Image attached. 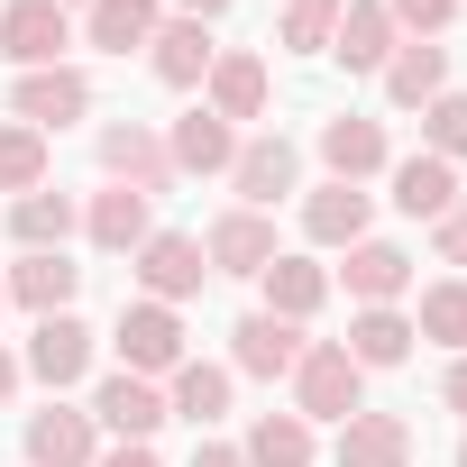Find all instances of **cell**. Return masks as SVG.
<instances>
[{
  "label": "cell",
  "mask_w": 467,
  "mask_h": 467,
  "mask_svg": "<svg viewBox=\"0 0 467 467\" xmlns=\"http://www.w3.org/2000/svg\"><path fill=\"white\" fill-rule=\"evenodd\" d=\"M257 285H266V312H275V321H294V330L330 303V266H312V257H275Z\"/></svg>",
  "instance_id": "83f0119b"
},
{
  "label": "cell",
  "mask_w": 467,
  "mask_h": 467,
  "mask_svg": "<svg viewBox=\"0 0 467 467\" xmlns=\"http://www.w3.org/2000/svg\"><path fill=\"white\" fill-rule=\"evenodd\" d=\"M56 10H74V0H56ZM83 10H92V0H83Z\"/></svg>",
  "instance_id": "b9f144b4"
},
{
  "label": "cell",
  "mask_w": 467,
  "mask_h": 467,
  "mask_svg": "<svg viewBox=\"0 0 467 467\" xmlns=\"http://www.w3.org/2000/svg\"><path fill=\"white\" fill-rule=\"evenodd\" d=\"M431 248H440V266H467V192L431 220Z\"/></svg>",
  "instance_id": "d590c367"
},
{
  "label": "cell",
  "mask_w": 467,
  "mask_h": 467,
  "mask_svg": "<svg viewBox=\"0 0 467 467\" xmlns=\"http://www.w3.org/2000/svg\"><path fill=\"white\" fill-rule=\"evenodd\" d=\"M92 147H101V174H110V183H129V192H147V202L174 183V156H165V138H156L147 119H110Z\"/></svg>",
  "instance_id": "8992f818"
},
{
  "label": "cell",
  "mask_w": 467,
  "mask_h": 467,
  "mask_svg": "<svg viewBox=\"0 0 467 467\" xmlns=\"http://www.w3.org/2000/svg\"><path fill=\"white\" fill-rule=\"evenodd\" d=\"M358 367H403L412 358V312H394V303H376V312H348V339H339Z\"/></svg>",
  "instance_id": "f1b7e54d"
},
{
  "label": "cell",
  "mask_w": 467,
  "mask_h": 467,
  "mask_svg": "<svg viewBox=\"0 0 467 467\" xmlns=\"http://www.w3.org/2000/svg\"><path fill=\"white\" fill-rule=\"evenodd\" d=\"M37 183H47V138H37L28 119H10V129H0V192L19 202V192H37Z\"/></svg>",
  "instance_id": "1f68e13d"
},
{
  "label": "cell",
  "mask_w": 467,
  "mask_h": 467,
  "mask_svg": "<svg viewBox=\"0 0 467 467\" xmlns=\"http://www.w3.org/2000/svg\"><path fill=\"white\" fill-rule=\"evenodd\" d=\"M412 339H431V348L467 358V275H449V285H431V294L412 303Z\"/></svg>",
  "instance_id": "4dcf8cb0"
},
{
  "label": "cell",
  "mask_w": 467,
  "mask_h": 467,
  "mask_svg": "<svg viewBox=\"0 0 467 467\" xmlns=\"http://www.w3.org/2000/svg\"><path fill=\"white\" fill-rule=\"evenodd\" d=\"M74 229H83V202L56 192V183H37V192L10 202V239H19V257H28V248H65Z\"/></svg>",
  "instance_id": "603a6c76"
},
{
  "label": "cell",
  "mask_w": 467,
  "mask_h": 467,
  "mask_svg": "<svg viewBox=\"0 0 467 467\" xmlns=\"http://www.w3.org/2000/svg\"><path fill=\"white\" fill-rule=\"evenodd\" d=\"M110 348H119V376H147V385H156V376H174V367L192 358V348H183V312H174V303H147V294H138V303H119Z\"/></svg>",
  "instance_id": "7a4b0ae2"
},
{
  "label": "cell",
  "mask_w": 467,
  "mask_h": 467,
  "mask_svg": "<svg viewBox=\"0 0 467 467\" xmlns=\"http://www.w3.org/2000/svg\"><path fill=\"white\" fill-rule=\"evenodd\" d=\"M229 192H239V211H275L285 192H303V147H294L285 129H266V138H239Z\"/></svg>",
  "instance_id": "277c9868"
},
{
  "label": "cell",
  "mask_w": 467,
  "mask_h": 467,
  "mask_svg": "<svg viewBox=\"0 0 467 467\" xmlns=\"http://www.w3.org/2000/svg\"><path fill=\"white\" fill-rule=\"evenodd\" d=\"M294 412H303V421H348V412H367V367H358L339 339H303V358H294Z\"/></svg>",
  "instance_id": "6da1fadb"
},
{
  "label": "cell",
  "mask_w": 467,
  "mask_h": 467,
  "mask_svg": "<svg viewBox=\"0 0 467 467\" xmlns=\"http://www.w3.org/2000/svg\"><path fill=\"white\" fill-rule=\"evenodd\" d=\"M229 385H239L229 367H211V358H183V367L165 376V412H174V421H192V431H211V421L229 412Z\"/></svg>",
  "instance_id": "d4e9b609"
},
{
  "label": "cell",
  "mask_w": 467,
  "mask_h": 467,
  "mask_svg": "<svg viewBox=\"0 0 467 467\" xmlns=\"http://www.w3.org/2000/svg\"><path fill=\"white\" fill-rule=\"evenodd\" d=\"M110 440H156L174 412H165V385H147V376H101L92 385V403H83Z\"/></svg>",
  "instance_id": "7c38bea8"
},
{
  "label": "cell",
  "mask_w": 467,
  "mask_h": 467,
  "mask_svg": "<svg viewBox=\"0 0 467 467\" xmlns=\"http://www.w3.org/2000/svg\"><path fill=\"white\" fill-rule=\"evenodd\" d=\"M202 110L211 119H266V56L257 47H220L211 56V74H202Z\"/></svg>",
  "instance_id": "30bf717a"
},
{
  "label": "cell",
  "mask_w": 467,
  "mask_h": 467,
  "mask_svg": "<svg viewBox=\"0 0 467 467\" xmlns=\"http://www.w3.org/2000/svg\"><path fill=\"white\" fill-rule=\"evenodd\" d=\"M19 449H28V467H92L101 458V421L83 412V403H47V412H28V431H19Z\"/></svg>",
  "instance_id": "9c48e42d"
},
{
  "label": "cell",
  "mask_w": 467,
  "mask_h": 467,
  "mask_svg": "<svg viewBox=\"0 0 467 467\" xmlns=\"http://www.w3.org/2000/svg\"><path fill=\"white\" fill-rule=\"evenodd\" d=\"M202 257H211V275H248V285H257L285 248H275V220H266V211H220L211 239H202Z\"/></svg>",
  "instance_id": "8fae6325"
},
{
  "label": "cell",
  "mask_w": 467,
  "mask_h": 467,
  "mask_svg": "<svg viewBox=\"0 0 467 467\" xmlns=\"http://www.w3.org/2000/svg\"><path fill=\"white\" fill-rule=\"evenodd\" d=\"M440 394H449V412H467V358H449V385Z\"/></svg>",
  "instance_id": "f35d334b"
},
{
  "label": "cell",
  "mask_w": 467,
  "mask_h": 467,
  "mask_svg": "<svg viewBox=\"0 0 467 467\" xmlns=\"http://www.w3.org/2000/svg\"><path fill=\"white\" fill-rule=\"evenodd\" d=\"M394 47H403V28L385 19V0H339V37H330V56H339L348 74H385Z\"/></svg>",
  "instance_id": "ac0fdd59"
},
{
  "label": "cell",
  "mask_w": 467,
  "mask_h": 467,
  "mask_svg": "<svg viewBox=\"0 0 467 467\" xmlns=\"http://www.w3.org/2000/svg\"><path fill=\"white\" fill-rule=\"evenodd\" d=\"M156 28H165V0H92V10H83V37L101 56H138Z\"/></svg>",
  "instance_id": "484cf974"
},
{
  "label": "cell",
  "mask_w": 467,
  "mask_h": 467,
  "mask_svg": "<svg viewBox=\"0 0 467 467\" xmlns=\"http://www.w3.org/2000/svg\"><path fill=\"white\" fill-rule=\"evenodd\" d=\"M0 303H10V285H0Z\"/></svg>",
  "instance_id": "ee69618b"
},
{
  "label": "cell",
  "mask_w": 467,
  "mask_h": 467,
  "mask_svg": "<svg viewBox=\"0 0 467 467\" xmlns=\"http://www.w3.org/2000/svg\"><path fill=\"white\" fill-rule=\"evenodd\" d=\"M10 119H28L37 138L92 119V74H74V65H37V74H19V83H10Z\"/></svg>",
  "instance_id": "5b68a950"
},
{
  "label": "cell",
  "mask_w": 467,
  "mask_h": 467,
  "mask_svg": "<svg viewBox=\"0 0 467 467\" xmlns=\"http://www.w3.org/2000/svg\"><path fill=\"white\" fill-rule=\"evenodd\" d=\"M211 56H220V37H211L202 19H165V28L147 37V65H156V83H165V92H202Z\"/></svg>",
  "instance_id": "9a60e30c"
},
{
  "label": "cell",
  "mask_w": 467,
  "mask_h": 467,
  "mask_svg": "<svg viewBox=\"0 0 467 467\" xmlns=\"http://www.w3.org/2000/svg\"><path fill=\"white\" fill-rule=\"evenodd\" d=\"M248 467H312V421L303 412H257L248 440H239Z\"/></svg>",
  "instance_id": "f546056e"
},
{
  "label": "cell",
  "mask_w": 467,
  "mask_h": 467,
  "mask_svg": "<svg viewBox=\"0 0 467 467\" xmlns=\"http://www.w3.org/2000/svg\"><path fill=\"white\" fill-rule=\"evenodd\" d=\"M275 37H285V56H330V37H339V0H285Z\"/></svg>",
  "instance_id": "d6a6232c"
},
{
  "label": "cell",
  "mask_w": 467,
  "mask_h": 467,
  "mask_svg": "<svg viewBox=\"0 0 467 467\" xmlns=\"http://www.w3.org/2000/svg\"><path fill=\"white\" fill-rule=\"evenodd\" d=\"M147 229H156V211H147V192H129V183H110V192L83 202V239L110 248V257H138V248H147Z\"/></svg>",
  "instance_id": "e0dca14e"
},
{
  "label": "cell",
  "mask_w": 467,
  "mask_h": 467,
  "mask_svg": "<svg viewBox=\"0 0 467 467\" xmlns=\"http://www.w3.org/2000/svg\"><path fill=\"white\" fill-rule=\"evenodd\" d=\"M385 19H394L403 37H440V28L458 19V0H385Z\"/></svg>",
  "instance_id": "e575fe53"
},
{
  "label": "cell",
  "mask_w": 467,
  "mask_h": 467,
  "mask_svg": "<svg viewBox=\"0 0 467 467\" xmlns=\"http://www.w3.org/2000/svg\"><path fill=\"white\" fill-rule=\"evenodd\" d=\"M74 294H83V266H74L65 248H28V257L10 266V303H28L37 321H47V312H74Z\"/></svg>",
  "instance_id": "ffe728a7"
},
{
  "label": "cell",
  "mask_w": 467,
  "mask_h": 467,
  "mask_svg": "<svg viewBox=\"0 0 467 467\" xmlns=\"http://www.w3.org/2000/svg\"><path fill=\"white\" fill-rule=\"evenodd\" d=\"M421 156H440V165H458V156H467V92L421 101Z\"/></svg>",
  "instance_id": "836d02e7"
},
{
  "label": "cell",
  "mask_w": 467,
  "mask_h": 467,
  "mask_svg": "<svg viewBox=\"0 0 467 467\" xmlns=\"http://www.w3.org/2000/svg\"><path fill=\"white\" fill-rule=\"evenodd\" d=\"M294 358H303V330L294 321H275V312H248L239 330H229V376H294Z\"/></svg>",
  "instance_id": "5bb4252c"
},
{
  "label": "cell",
  "mask_w": 467,
  "mask_h": 467,
  "mask_svg": "<svg viewBox=\"0 0 467 467\" xmlns=\"http://www.w3.org/2000/svg\"><path fill=\"white\" fill-rule=\"evenodd\" d=\"M220 10H229V0H174V19H202V28H211Z\"/></svg>",
  "instance_id": "ab89813d"
},
{
  "label": "cell",
  "mask_w": 467,
  "mask_h": 467,
  "mask_svg": "<svg viewBox=\"0 0 467 467\" xmlns=\"http://www.w3.org/2000/svg\"><path fill=\"white\" fill-rule=\"evenodd\" d=\"M330 467H412V421L403 412H348Z\"/></svg>",
  "instance_id": "2e32d148"
},
{
  "label": "cell",
  "mask_w": 467,
  "mask_h": 467,
  "mask_svg": "<svg viewBox=\"0 0 467 467\" xmlns=\"http://www.w3.org/2000/svg\"><path fill=\"white\" fill-rule=\"evenodd\" d=\"M47 394H74L83 376H92V321H74V312H47L37 330H28V358H19Z\"/></svg>",
  "instance_id": "52a82bcc"
},
{
  "label": "cell",
  "mask_w": 467,
  "mask_h": 467,
  "mask_svg": "<svg viewBox=\"0 0 467 467\" xmlns=\"http://www.w3.org/2000/svg\"><path fill=\"white\" fill-rule=\"evenodd\" d=\"M385 174H394V211L403 220H440L458 202V165H440V156H394Z\"/></svg>",
  "instance_id": "4316f807"
},
{
  "label": "cell",
  "mask_w": 467,
  "mask_h": 467,
  "mask_svg": "<svg viewBox=\"0 0 467 467\" xmlns=\"http://www.w3.org/2000/svg\"><path fill=\"white\" fill-rule=\"evenodd\" d=\"M440 92H449V47L403 37V47L385 56V101H394V110H421V101H440Z\"/></svg>",
  "instance_id": "7402d4cb"
},
{
  "label": "cell",
  "mask_w": 467,
  "mask_h": 467,
  "mask_svg": "<svg viewBox=\"0 0 467 467\" xmlns=\"http://www.w3.org/2000/svg\"><path fill=\"white\" fill-rule=\"evenodd\" d=\"M192 467H248V458L229 449V440H211V431H202V440H192Z\"/></svg>",
  "instance_id": "74e56055"
},
{
  "label": "cell",
  "mask_w": 467,
  "mask_h": 467,
  "mask_svg": "<svg viewBox=\"0 0 467 467\" xmlns=\"http://www.w3.org/2000/svg\"><path fill=\"white\" fill-rule=\"evenodd\" d=\"M65 47H74V10H56V0H10V10H0V56L19 74L65 65Z\"/></svg>",
  "instance_id": "ba28073f"
},
{
  "label": "cell",
  "mask_w": 467,
  "mask_h": 467,
  "mask_svg": "<svg viewBox=\"0 0 467 467\" xmlns=\"http://www.w3.org/2000/svg\"><path fill=\"white\" fill-rule=\"evenodd\" d=\"M321 165H330V183H367V174H385V165H394V147H385V119H367V110H339V119H321Z\"/></svg>",
  "instance_id": "4fadbf2b"
},
{
  "label": "cell",
  "mask_w": 467,
  "mask_h": 467,
  "mask_svg": "<svg viewBox=\"0 0 467 467\" xmlns=\"http://www.w3.org/2000/svg\"><path fill=\"white\" fill-rule=\"evenodd\" d=\"M367 220H376V202H367L358 183H321V192H303V239H312V248H358Z\"/></svg>",
  "instance_id": "44dd1931"
},
{
  "label": "cell",
  "mask_w": 467,
  "mask_h": 467,
  "mask_svg": "<svg viewBox=\"0 0 467 467\" xmlns=\"http://www.w3.org/2000/svg\"><path fill=\"white\" fill-rule=\"evenodd\" d=\"M339 275H348V303H358V312H376V303H403V294H412V257H403L394 239H358Z\"/></svg>",
  "instance_id": "d6986e66"
},
{
  "label": "cell",
  "mask_w": 467,
  "mask_h": 467,
  "mask_svg": "<svg viewBox=\"0 0 467 467\" xmlns=\"http://www.w3.org/2000/svg\"><path fill=\"white\" fill-rule=\"evenodd\" d=\"M458 467H467V440H458Z\"/></svg>",
  "instance_id": "7bdbcfd3"
},
{
  "label": "cell",
  "mask_w": 467,
  "mask_h": 467,
  "mask_svg": "<svg viewBox=\"0 0 467 467\" xmlns=\"http://www.w3.org/2000/svg\"><path fill=\"white\" fill-rule=\"evenodd\" d=\"M92 467H165V458H156V449H147V440H119V449H101V458H92Z\"/></svg>",
  "instance_id": "8d00e7d4"
},
{
  "label": "cell",
  "mask_w": 467,
  "mask_h": 467,
  "mask_svg": "<svg viewBox=\"0 0 467 467\" xmlns=\"http://www.w3.org/2000/svg\"><path fill=\"white\" fill-rule=\"evenodd\" d=\"M19 376H28V367H19L10 348H0V403H10V394H19Z\"/></svg>",
  "instance_id": "60d3db41"
},
{
  "label": "cell",
  "mask_w": 467,
  "mask_h": 467,
  "mask_svg": "<svg viewBox=\"0 0 467 467\" xmlns=\"http://www.w3.org/2000/svg\"><path fill=\"white\" fill-rule=\"evenodd\" d=\"M129 275H138V294L147 303H192L202 285H211V257H202V239H192V229H147V248L129 257Z\"/></svg>",
  "instance_id": "3957f363"
},
{
  "label": "cell",
  "mask_w": 467,
  "mask_h": 467,
  "mask_svg": "<svg viewBox=\"0 0 467 467\" xmlns=\"http://www.w3.org/2000/svg\"><path fill=\"white\" fill-rule=\"evenodd\" d=\"M165 156H174V174H229V165H239V129L211 119V110H183L174 138H165Z\"/></svg>",
  "instance_id": "cb8c5ba5"
}]
</instances>
